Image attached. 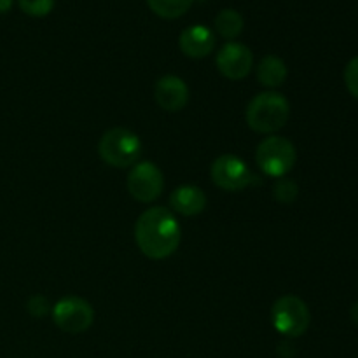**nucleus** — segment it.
I'll use <instances>...</instances> for the list:
<instances>
[{"instance_id":"obj_1","label":"nucleus","mask_w":358,"mask_h":358,"mask_svg":"<svg viewBox=\"0 0 358 358\" xmlns=\"http://www.w3.org/2000/svg\"><path fill=\"white\" fill-rule=\"evenodd\" d=\"M182 229L177 217L164 206H154L138 217L135 241L145 257L161 261L170 257L180 245Z\"/></svg>"},{"instance_id":"obj_2","label":"nucleus","mask_w":358,"mask_h":358,"mask_svg":"<svg viewBox=\"0 0 358 358\" xmlns=\"http://www.w3.org/2000/svg\"><path fill=\"white\" fill-rule=\"evenodd\" d=\"M290 117V103L282 93L266 91L255 94L247 105L245 119L248 128L261 135H273L287 124Z\"/></svg>"},{"instance_id":"obj_3","label":"nucleus","mask_w":358,"mask_h":358,"mask_svg":"<svg viewBox=\"0 0 358 358\" xmlns=\"http://www.w3.org/2000/svg\"><path fill=\"white\" fill-rule=\"evenodd\" d=\"M100 157L114 168L135 166L142 154V142L136 133L126 128H112L103 133L98 143Z\"/></svg>"},{"instance_id":"obj_4","label":"nucleus","mask_w":358,"mask_h":358,"mask_svg":"<svg viewBox=\"0 0 358 358\" xmlns=\"http://www.w3.org/2000/svg\"><path fill=\"white\" fill-rule=\"evenodd\" d=\"M271 324L285 338H301L311 324L310 308L297 296L280 297L271 308Z\"/></svg>"},{"instance_id":"obj_5","label":"nucleus","mask_w":358,"mask_h":358,"mask_svg":"<svg viewBox=\"0 0 358 358\" xmlns=\"http://www.w3.org/2000/svg\"><path fill=\"white\" fill-rule=\"evenodd\" d=\"M296 159V147L285 136H268L259 143L257 152H255V161H257L259 168L273 178L285 177L294 168Z\"/></svg>"},{"instance_id":"obj_6","label":"nucleus","mask_w":358,"mask_h":358,"mask_svg":"<svg viewBox=\"0 0 358 358\" xmlns=\"http://www.w3.org/2000/svg\"><path fill=\"white\" fill-rule=\"evenodd\" d=\"M52 320L66 334H80L93 325L94 310L83 297L66 296L52 306Z\"/></svg>"},{"instance_id":"obj_7","label":"nucleus","mask_w":358,"mask_h":358,"mask_svg":"<svg viewBox=\"0 0 358 358\" xmlns=\"http://www.w3.org/2000/svg\"><path fill=\"white\" fill-rule=\"evenodd\" d=\"M210 175L217 187L229 192L243 191L252 184V178H254L247 163L234 154H224L217 157L210 168Z\"/></svg>"},{"instance_id":"obj_8","label":"nucleus","mask_w":358,"mask_h":358,"mask_svg":"<svg viewBox=\"0 0 358 358\" xmlns=\"http://www.w3.org/2000/svg\"><path fill=\"white\" fill-rule=\"evenodd\" d=\"M163 171L150 161H142L131 168L128 175V191L136 201L152 203L163 194Z\"/></svg>"},{"instance_id":"obj_9","label":"nucleus","mask_w":358,"mask_h":358,"mask_svg":"<svg viewBox=\"0 0 358 358\" xmlns=\"http://www.w3.org/2000/svg\"><path fill=\"white\" fill-rule=\"evenodd\" d=\"M217 69L224 77L231 80H241L250 73L254 66V55L250 49L240 42H226L217 52Z\"/></svg>"},{"instance_id":"obj_10","label":"nucleus","mask_w":358,"mask_h":358,"mask_svg":"<svg viewBox=\"0 0 358 358\" xmlns=\"http://www.w3.org/2000/svg\"><path fill=\"white\" fill-rule=\"evenodd\" d=\"M154 98L166 112H180L189 101V87L182 77L163 76L154 86Z\"/></svg>"},{"instance_id":"obj_11","label":"nucleus","mask_w":358,"mask_h":358,"mask_svg":"<svg viewBox=\"0 0 358 358\" xmlns=\"http://www.w3.org/2000/svg\"><path fill=\"white\" fill-rule=\"evenodd\" d=\"M178 48L187 58H206L215 49V35L203 24H192L180 34Z\"/></svg>"},{"instance_id":"obj_12","label":"nucleus","mask_w":358,"mask_h":358,"mask_svg":"<svg viewBox=\"0 0 358 358\" xmlns=\"http://www.w3.org/2000/svg\"><path fill=\"white\" fill-rule=\"evenodd\" d=\"M170 206L184 217L199 215L206 208V194L198 185H180L171 192Z\"/></svg>"},{"instance_id":"obj_13","label":"nucleus","mask_w":358,"mask_h":358,"mask_svg":"<svg viewBox=\"0 0 358 358\" xmlns=\"http://www.w3.org/2000/svg\"><path fill=\"white\" fill-rule=\"evenodd\" d=\"M289 70L285 62L276 55H268L259 62L257 80L266 87H280L287 80Z\"/></svg>"},{"instance_id":"obj_14","label":"nucleus","mask_w":358,"mask_h":358,"mask_svg":"<svg viewBox=\"0 0 358 358\" xmlns=\"http://www.w3.org/2000/svg\"><path fill=\"white\" fill-rule=\"evenodd\" d=\"M243 27H245L243 16L234 9H222L215 16L217 34L229 42H233L234 38L243 31Z\"/></svg>"},{"instance_id":"obj_15","label":"nucleus","mask_w":358,"mask_h":358,"mask_svg":"<svg viewBox=\"0 0 358 358\" xmlns=\"http://www.w3.org/2000/svg\"><path fill=\"white\" fill-rule=\"evenodd\" d=\"M192 2L194 0H147V6L163 20H177L191 9Z\"/></svg>"},{"instance_id":"obj_16","label":"nucleus","mask_w":358,"mask_h":358,"mask_svg":"<svg viewBox=\"0 0 358 358\" xmlns=\"http://www.w3.org/2000/svg\"><path fill=\"white\" fill-rule=\"evenodd\" d=\"M299 194V185L290 178H276L275 185H273V198L280 203H294Z\"/></svg>"},{"instance_id":"obj_17","label":"nucleus","mask_w":358,"mask_h":358,"mask_svg":"<svg viewBox=\"0 0 358 358\" xmlns=\"http://www.w3.org/2000/svg\"><path fill=\"white\" fill-rule=\"evenodd\" d=\"M56 0H17L20 9L31 17H44L55 9Z\"/></svg>"},{"instance_id":"obj_18","label":"nucleus","mask_w":358,"mask_h":358,"mask_svg":"<svg viewBox=\"0 0 358 358\" xmlns=\"http://www.w3.org/2000/svg\"><path fill=\"white\" fill-rule=\"evenodd\" d=\"M27 310L31 317L42 318V317H45L49 311H51V304H49V301L45 299L44 296H34L28 299Z\"/></svg>"},{"instance_id":"obj_19","label":"nucleus","mask_w":358,"mask_h":358,"mask_svg":"<svg viewBox=\"0 0 358 358\" xmlns=\"http://www.w3.org/2000/svg\"><path fill=\"white\" fill-rule=\"evenodd\" d=\"M345 84L350 93L358 98V56L350 59V63L345 69Z\"/></svg>"},{"instance_id":"obj_20","label":"nucleus","mask_w":358,"mask_h":358,"mask_svg":"<svg viewBox=\"0 0 358 358\" xmlns=\"http://www.w3.org/2000/svg\"><path fill=\"white\" fill-rule=\"evenodd\" d=\"M10 7H13V0H0V14L9 13Z\"/></svg>"},{"instance_id":"obj_21","label":"nucleus","mask_w":358,"mask_h":358,"mask_svg":"<svg viewBox=\"0 0 358 358\" xmlns=\"http://www.w3.org/2000/svg\"><path fill=\"white\" fill-rule=\"evenodd\" d=\"M350 317H352L353 324H357V325H358V301H357L355 304H353L352 310H350Z\"/></svg>"}]
</instances>
